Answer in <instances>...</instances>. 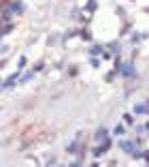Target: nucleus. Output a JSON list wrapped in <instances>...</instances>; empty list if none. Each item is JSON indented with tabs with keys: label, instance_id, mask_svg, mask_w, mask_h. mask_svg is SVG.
Returning <instances> with one entry per match:
<instances>
[{
	"label": "nucleus",
	"instance_id": "nucleus-1",
	"mask_svg": "<svg viewBox=\"0 0 149 167\" xmlns=\"http://www.w3.org/2000/svg\"><path fill=\"white\" fill-rule=\"evenodd\" d=\"M109 148H111V141H109V139H105V144H102L100 148H96V150H94L92 154H94V156H102V154H105V152H107Z\"/></svg>",
	"mask_w": 149,
	"mask_h": 167
},
{
	"label": "nucleus",
	"instance_id": "nucleus-2",
	"mask_svg": "<svg viewBox=\"0 0 149 167\" xmlns=\"http://www.w3.org/2000/svg\"><path fill=\"white\" fill-rule=\"evenodd\" d=\"M17 79H19V71H15L13 75H9V77H7V82H5V84H0V86H2V88H11Z\"/></svg>",
	"mask_w": 149,
	"mask_h": 167
},
{
	"label": "nucleus",
	"instance_id": "nucleus-3",
	"mask_svg": "<svg viewBox=\"0 0 149 167\" xmlns=\"http://www.w3.org/2000/svg\"><path fill=\"white\" fill-rule=\"evenodd\" d=\"M119 73L126 75V77H130V75H134V66H132V64H121V66H119Z\"/></svg>",
	"mask_w": 149,
	"mask_h": 167
},
{
	"label": "nucleus",
	"instance_id": "nucleus-4",
	"mask_svg": "<svg viewBox=\"0 0 149 167\" xmlns=\"http://www.w3.org/2000/svg\"><path fill=\"white\" fill-rule=\"evenodd\" d=\"M105 139H109V137H107V129L100 127V129L96 131V141H105Z\"/></svg>",
	"mask_w": 149,
	"mask_h": 167
},
{
	"label": "nucleus",
	"instance_id": "nucleus-5",
	"mask_svg": "<svg viewBox=\"0 0 149 167\" xmlns=\"http://www.w3.org/2000/svg\"><path fill=\"white\" fill-rule=\"evenodd\" d=\"M11 11H13V13H21V11H23V7H21V0H15V2L11 5Z\"/></svg>",
	"mask_w": 149,
	"mask_h": 167
},
{
	"label": "nucleus",
	"instance_id": "nucleus-6",
	"mask_svg": "<svg viewBox=\"0 0 149 167\" xmlns=\"http://www.w3.org/2000/svg\"><path fill=\"white\" fill-rule=\"evenodd\" d=\"M147 111H149L147 103H141V105H136V107H134V114H147Z\"/></svg>",
	"mask_w": 149,
	"mask_h": 167
},
{
	"label": "nucleus",
	"instance_id": "nucleus-7",
	"mask_svg": "<svg viewBox=\"0 0 149 167\" xmlns=\"http://www.w3.org/2000/svg\"><path fill=\"white\" fill-rule=\"evenodd\" d=\"M123 122H126L128 127H132V124H134V118H132V114H123Z\"/></svg>",
	"mask_w": 149,
	"mask_h": 167
},
{
	"label": "nucleus",
	"instance_id": "nucleus-8",
	"mask_svg": "<svg viewBox=\"0 0 149 167\" xmlns=\"http://www.w3.org/2000/svg\"><path fill=\"white\" fill-rule=\"evenodd\" d=\"M90 54H94V56H98V54H102V47H100V45H94Z\"/></svg>",
	"mask_w": 149,
	"mask_h": 167
},
{
	"label": "nucleus",
	"instance_id": "nucleus-9",
	"mask_svg": "<svg viewBox=\"0 0 149 167\" xmlns=\"http://www.w3.org/2000/svg\"><path fill=\"white\" fill-rule=\"evenodd\" d=\"M13 30V26H11V24H9V26H5L2 30H0V34H7V32H11Z\"/></svg>",
	"mask_w": 149,
	"mask_h": 167
},
{
	"label": "nucleus",
	"instance_id": "nucleus-10",
	"mask_svg": "<svg viewBox=\"0 0 149 167\" xmlns=\"http://www.w3.org/2000/svg\"><path fill=\"white\" fill-rule=\"evenodd\" d=\"M96 9V0H90V2H87V11H94Z\"/></svg>",
	"mask_w": 149,
	"mask_h": 167
},
{
	"label": "nucleus",
	"instance_id": "nucleus-11",
	"mask_svg": "<svg viewBox=\"0 0 149 167\" xmlns=\"http://www.w3.org/2000/svg\"><path fill=\"white\" fill-rule=\"evenodd\" d=\"M81 39H85V41H92V34L85 30V32H81Z\"/></svg>",
	"mask_w": 149,
	"mask_h": 167
},
{
	"label": "nucleus",
	"instance_id": "nucleus-12",
	"mask_svg": "<svg viewBox=\"0 0 149 167\" xmlns=\"http://www.w3.org/2000/svg\"><path fill=\"white\" fill-rule=\"evenodd\" d=\"M121 133H123V127H121V124H119V127H115V135H121Z\"/></svg>",
	"mask_w": 149,
	"mask_h": 167
},
{
	"label": "nucleus",
	"instance_id": "nucleus-13",
	"mask_svg": "<svg viewBox=\"0 0 149 167\" xmlns=\"http://www.w3.org/2000/svg\"><path fill=\"white\" fill-rule=\"evenodd\" d=\"M23 66H26V58L21 56V58H19V69H23Z\"/></svg>",
	"mask_w": 149,
	"mask_h": 167
},
{
	"label": "nucleus",
	"instance_id": "nucleus-14",
	"mask_svg": "<svg viewBox=\"0 0 149 167\" xmlns=\"http://www.w3.org/2000/svg\"><path fill=\"white\" fill-rule=\"evenodd\" d=\"M70 167H79V165H77V163H72V165H70Z\"/></svg>",
	"mask_w": 149,
	"mask_h": 167
},
{
	"label": "nucleus",
	"instance_id": "nucleus-15",
	"mask_svg": "<svg viewBox=\"0 0 149 167\" xmlns=\"http://www.w3.org/2000/svg\"><path fill=\"white\" fill-rule=\"evenodd\" d=\"M90 167H98V165H96V163H94V165H90Z\"/></svg>",
	"mask_w": 149,
	"mask_h": 167
}]
</instances>
